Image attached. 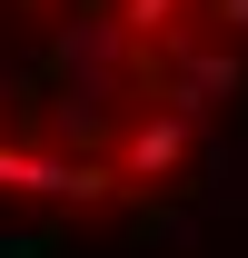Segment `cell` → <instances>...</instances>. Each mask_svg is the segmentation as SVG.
<instances>
[{
    "label": "cell",
    "instance_id": "6da1fadb",
    "mask_svg": "<svg viewBox=\"0 0 248 258\" xmlns=\"http://www.w3.org/2000/svg\"><path fill=\"white\" fill-rule=\"evenodd\" d=\"M238 99L248 0H0V209H159Z\"/></svg>",
    "mask_w": 248,
    "mask_h": 258
}]
</instances>
